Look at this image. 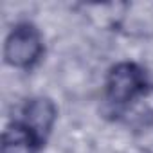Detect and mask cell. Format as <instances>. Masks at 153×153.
Segmentation results:
<instances>
[{"instance_id": "obj_1", "label": "cell", "mask_w": 153, "mask_h": 153, "mask_svg": "<svg viewBox=\"0 0 153 153\" xmlns=\"http://www.w3.org/2000/svg\"><path fill=\"white\" fill-rule=\"evenodd\" d=\"M151 83L146 70L131 61L117 63L106 76V99L114 106H126L148 94Z\"/></svg>"}, {"instance_id": "obj_2", "label": "cell", "mask_w": 153, "mask_h": 153, "mask_svg": "<svg viewBox=\"0 0 153 153\" xmlns=\"http://www.w3.org/2000/svg\"><path fill=\"white\" fill-rule=\"evenodd\" d=\"M43 38L36 25L22 22L13 27L4 45V58L11 67L31 68L43 56Z\"/></svg>"}, {"instance_id": "obj_3", "label": "cell", "mask_w": 153, "mask_h": 153, "mask_svg": "<svg viewBox=\"0 0 153 153\" xmlns=\"http://www.w3.org/2000/svg\"><path fill=\"white\" fill-rule=\"evenodd\" d=\"M45 139L25 121L15 119L2 135V153H38Z\"/></svg>"}, {"instance_id": "obj_4", "label": "cell", "mask_w": 153, "mask_h": 153, "mask_svg": "<svg viewBox=\"0 0 153 153\" xmlns=\"http://www.w3.org/2000/svg\"><path fill=\"white\" fill-rule=\"evenodd\" d=\"M22 121L31 124L45 140L56 121V106L47 97H33L22 108Z\"/></svg>"}]
</instances>
